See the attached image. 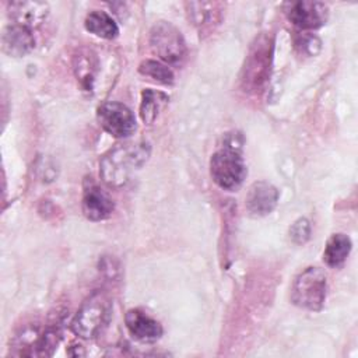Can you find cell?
Wrapping results in <instances>:
<instances>
[{"label":"cell","instance_id":"cell-14","mask_svg":"<svg viewBox=\"0 0 358 358\" xmlns=\"http://www.w3.org/2000/svg\"><path fill=\"white\" fill-rule=\"evenodd\" d=\"M189 20L200 31L211 29L221 20V4L211 1H190L186 3Z\"/></svg>","mask_w":358,"mask_h":358},{"label":"cell","instance_id":"cell-1","mask_svg":"<svg viewBox=\"0 0 358 358\" xmlns=\"http://www.w3.org/2000/svg\"><path fill=\"white\" fill-rule=\"evenodd\" d=\"M150 155L147 143H124L109 150L99 161V175L112 187H120L130 180L131 173L141 168Z\"/></svg>","mask_w":358,"mask_h":358},{"label":"cell","instance_id":"cell-7","mask_svg":"<svg viewBox=\"0 0 358 358\" xmlns=\"http://www.w3.org/2000/svg\"><path fill=\"white\" fill-rule=\"evenodd\" d=\"M96 119L105 131L117 138L131 136L137 127L133 112L124 103L115 101L102 103L96 110Z\"/></svg>","mask_w":358,"mask_h":358},{"label":"cell","instance_id":"cell-9","mask_svg":"<svg viewBox=\"0 0 358 358\" xmlns=\"http://www.w3.org/2000/svg\"><path fill=\"white\" fill-rule=\"evenodd\" d=\"M81 208L87 220L103 221L112 215L115 204L109 194L102 190L94 180L85 179Z\"/></svg>","mask_w":358,"mask_h":358},{"label":"cell","instance_id":"cell-18","mask_svg":"<svg viewBox=\"0 0 358 358\" xmlns=\"http://www.w3.org/2000/svg\"><path fill=\"white\" fill-rule=\"evenodd\" d=\"M351 239L345 234H334L329 238L324 250L323 260L329 267L341 266L351 252Z\"/></svg>","mask_w":358,"mask_h":358},{"label":"cell","instance_id":"cell-6","mask_svg":"<svg viewBox=\"0 0 358 358\" xmlns=\"http://www.w3.org/2000/svg\"><path fill=\"white\" fill-rule=\"evenodd\" d=\"M210 175L218 187L235 190L246 178V165L235 148L225 147L213 154L210 159Z\"/></svg>","mask_w":358,"mask_h":358},{"label":"cell","instance_id":"cell-13","mask_svg":"<svg viewBox=\"0 0 358 358\" xmlns=\"http://www.w3.org/2000/svg\"><path fill=\"white\" fill-rule=\"evenodd\" d=\"M35 46V39L34 35L29 29L11 24L7 28H4L3 35H1V48L3 52L20 57L27 53H29Z\"/></svg>","mask_w":358,"mask_h":358},{"label":"cell","instance_id":"cell-11","mask_svg":"<svg viewBox=\"0 0 358 358\" xmlns=\"http://www.w3.org/2000/svg\"><path fill=\"white\" fill-rule=\"evenodd\" d=\"M278 201V190L268 182H255L245 197V207L252 215L270 214Z\"/></svg>","mask_w":358,"mask_h":358},{"label":"cell","instance_id":"cell-3","mask_svg":"<svg viewBox=\"0 0 358 358\" xmlns=\"http://www.w3.org/2000/svg\"><path fill=\"white\" fill-rule=\"evenodd\" d=\"M112 312V302L106 292L94 291L80 306L71 320V331L90 340L96 337L109 322Z\"/></svg>","mask_w":358,"mask_h":358},{"label":"cell","instance_id":"cell-4","mask_svg":"<svg viewBox=\"0 0 358 358\" xmlns=\"http://www.w3.org/2000/svg\"><path fill=\"white\" fill-rule=\"evenodd\" d=\"M326 274L319 267H308L294 280L291 301L302 309L320 310L326 301Z\"/></svg>","mask_w":358,"mask_h":358},{"label":"cell","instance_id":"cell-21","mask_svg":"<svg viewBox=\"0 0 358 358\" xmlns=\"http://www.w3.org/2000/svg\"><path fill=\"white\" fill-rule=\"evenodd\" d=\"M289 238L296 245H303L310 238V224L306 218H298L289 228Z\"/></svg>","mask_w":358,"mask_h":358},{"label":"cell","instance_id":"cell-5","mask_svg":"<svg viewBox=\"0 0 358 358\" xmlns=\"http://www.w3.org/2000/svg\"><path fill=\"white\" fill-rule=\"evenodd\" d=\"M150 48L165 64H180L186 55L187 48L182 32L166 21L157 22L150 32Z\"/></svg>","mask_w":358,"mask_h":358},{"label":"cell","instance_id":"cell-12","mask_svg":"<svg viewBox=\"0 0 358 358\" xmlns=\"http://www.w3.org/2000/svg\"><path fill=\"white\" fill-rule=\"evenodd\" d=\"M124 323L130 334L141 343H154L162 336V326L159 322L140 309L127 310Z\"/></svg>","mask_w":358,"mask_h":358},{"label":"cell","instance_id":"cell-8","mask_svg":"<svg viewBox=\"0 0 358 358\" xmlns=\"http://www.w3.org/2000/svg\"><path fill=\"white\" fill-rule=\"evenodd\" d=\"M282 8L288 21L299 29H317L323 27L329 18V7L322 1H288L284 3Z\"/></svg>","mask_w":358,"mask_h":358},{"label":"cell","instance_id":"cell-19","mask_svg":"<svg viewBox=\"0 0 358 358\" xmlns=\"http://www.w3.org/2000/svg\"><path fill=\"white\" fill-rule=\"evenodd\" d=\"M138 71L145 76V77H150L152 80H155L157 83H161V84H172L173 83V71L169 69L168 64L162 63V62H158V60H144L140 63L138 66Z\"/></svg>","mask_w":358,"mask_h":358},{"label":"cell","instance_id":"cell-15","mask_svg":"<svg viewBox=\"0 0 358 358\" xmlns=\"http://www.w3.org/2000/svg\"><path fill=\"white\" fill-rule=\"evenodd\" d=\"M73 66H74V73L77 76V80L81 83L84 90L91 91L92 84L95 80L96 74V55L90 50V49H80L73 59Z\"/></svg>","mask_w":358,"mask_h":358},{"label":"cell","instance_id":"cell-17","mask_svg":"<svg viewBox=\"0 0 358 358\" xmlns=\"http://www.w3.org/2000/svg\"><path fill=\"white\" fill-rule=\"evenodd\" d=\"M169 102V96L161 91L147 88L141 92L140 102V117L145 124H152L158 117L159 112Z\"/></svg>","mask_w":358,"mask_h":358},{"label":"cell","instance_id":"cell-16","mask_svg":"<svg viewBox=\"0 0 358 358\" xmlns=\"http://www.w3.org/2000/svg\"><path fill=\"white\" fill-rule=\"evenodd\" d=\"M84 27L88 32L102 39H113L119 34V28L115 20L108 13L99 10H94L87 14Z\"/></svg>","mask_w":358,"mask_h":358},{"label":"cell","instance_id":"cell-10","mask_svg":"<svg viewBox=\"0 0 358 358\" xmlns=\"http://www.w3.org/2000/svg\"><path fill=\"white\" fill-rule=\"evenodd\" d=\"M49 14V4L45 1H11L8 15L13 24L29 31L38 28Z\"/></svg>","mask_w":358,"mask_h":358},{"label":"cell","instance_id":"cell-20","mask_svg":"<svg viewBox=\"0 0 358 358\" xmlns=\"http://www.w3.org/2000/svg\"><path fill=\"white\" fill-rule=\"evenodd\" d=\"M295 48L306 56H315L320 50V41L315 35L301 34L295 39Z\"/></svg>","mask_w":358,"mask_h":358},{"label":"cell","instance_id":"cell-2","mask_svg":"<svg viewBox=\"0 0 358 358\" xmlns=\"http://www.w3.org/2000/svg\"><path fill=\"white\" fill-rule=\"evenodd\" d=\"M273 48V36L266 32L256 36L250 43L241 71V85L243 91L249 94L263 91L271 71Z\"/></svg>","mask_w":358,"mask_h":358}]
</instances>
